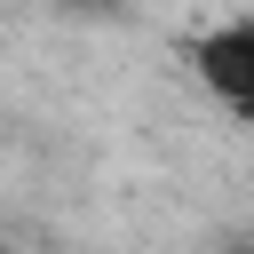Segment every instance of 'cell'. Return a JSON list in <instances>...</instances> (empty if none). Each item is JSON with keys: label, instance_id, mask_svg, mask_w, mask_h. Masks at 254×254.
Listing matches in <instances>:
<instances>
[{"label": "cell", "instance_id": "6da1fadb", "mask_svg": "<svg viewBox=\"0 0 254 254\" xmlns=\"http://www.w3.org/2000/svg\"><path fill=\"white\" fill-rule=\"evenodd\" d=\"M190 79L222 103V111H254V24L230 16L214 32L190 40Z\"/></svg>", "mask_w": 254, "mask_h": 254}, {"label": "cell", "instance_id": "7a4b0ae2", "mask_svg": "<svg viewBox=\"0 0 254 254\" xmlns=\"http://www.w3.org/2000/svg\"><path fill=\"white\" fill-rule=\"evenodd\" d=\"M64 8H87V16H95V8H119V0H64Z\"/></svg>", "mask_w": 254, "mask_h": 254}, {"label": "cell", "instance_id": "3957f363", "mask_svg": "<svg viewBox=\"0 0 254 254\" xmlns=\"http://www.w3.org/2000/svg\"><path fill=\"white\" fill-rule=\"evenodd\" d=\"M230 254H246V246H230Z\"/></svg>", "mask_w": 254, "mask_h": 254}, {"label": "cell", "instance_id": "277c9868", "mask_svg": "<svg viewBox=\"0 0 254 254\" xmlns=\"http://www.w3.org/2000/svg\"><path fill=\"white\" fill-rule=\"evenodd\" d=\"M0 254H8V246H0Z\"/></svg>", "mask_w": 254, "mask_h": 254}]
</instances>
